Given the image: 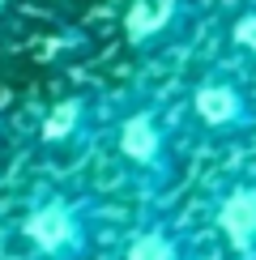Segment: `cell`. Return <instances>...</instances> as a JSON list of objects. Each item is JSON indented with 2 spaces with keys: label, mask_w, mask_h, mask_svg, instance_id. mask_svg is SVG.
<instances>
[{
  "label": "cell",
  "mask_w": 256,
  "mask_h": 260,
  "mask_svg": "<svg viewBox=\"0 0 256 260\" xmlns=\"http://www.w3.org/2000/svg\"><path fill=\"white\" fill-rule=\"evenodd\" d=\"M21 235H26V243L35 247L39 256H69L73 247L81 239V226H77V213H73V205L64 201H43L35 209L26 213V222H21Z\"/></svg>",
  "instance_id": "1"
},
{
  "label": "cell",
  "mask_w": 256,
  "mask_h": 260,
  "mask_svg": "<svg viewBox=\"0 0 256 260\" xmlns=\"http://www.w3.org/2000/svg\"><path fill=\"white\" fill-rule=\"evenodd\" d=\"M192 111L205 128H235L248 120V99L231 81H205L192 90Z\"/></svg>",
  "instance_id": "2"
},
{
  "label": "cell",
  "mask_w": 256,
  "mask_h": 260,
  "mask_svg": "<svg viewBox=\"0 0 256 260\" xmlns=\"http://www.w3.org/2000/svg\"><path fill=\"white\" fill-rule=\"evenodd\" d=\"M218 231L239 252L256 243V183H239L218 201Z\"/></svg>",
  "instance_id": "3"
},
{
  "label": "cell",
  "mask_w": 256,
  "mask_h": 260,
  "mask_svg": "<svg viewBox=\"0 0 256 260\" xmlns=\"http://www.w3.org/2000/svg\"><path fill=\"white\" fill-rule=\"evenodd\" d=\"M115 145H120V154H124L128 162H137V167H154V162L163 158L167 137H163V124H158L149 111H133V115L120 124Z\"/></svg>",
  "instance_id": "4"
},
{
  "label": "cell",
  "mask_w": 256,
  "mask_h": 260,
  "mask_svg": "<svg viewBox=\"0 0 256 260\" xmlns=\"http://www.w3.org/2000/svg\"><path fill=\"white\" fill-rule=\"evenodd\" d=\"M179 0H133V9L124 13V35L133 43H149L175 21Z\"/></svg>",
  "instance_id": "5"
},
{
  "label": "cell",
  "mask_w": 256,
  "mask_h": 260,
  "mask_svg": "<svg viewBox=\"0 0 256 260\" xmlns=\"http://www.w3.org/2000/svg\"><path fill=\"white\" fill-rule=\"evenodd\" d=\"M124 260H179V247L167 231H141L133 243H128Z\"/></svg>",
  "instance_id": "6"
},
{
  "label": "cell",
  "mask_w": 256,
  "mask_h": 260,
  "mask_svg": "<svg viewBox=\"0 0 256 260\" xmlns=\"http://www.w3.org/2000/svg\"><path fill=\"white\" fill-rule=\"evenodd\" d=\"M77 124H81V103H60V107H51V115L43 120V141H69L73 133H77Z\"/></svg>",
  "instance_id": "7"
},
{
  "label": "cell",
  "mask_w": 256,
  "mask_h": 260,
  "mask_svg": "<svg viewBox=\"0 0 256 260\" xmlns=\"http://www.w3.org/2000/svg\"><path fill=\"white\" fill-rule=\"evenodd\" d=\"M231 43L256 56V13H243V17L231 21Z\"/></svg>",
  "instance_id": "8"
}]
</instances>
